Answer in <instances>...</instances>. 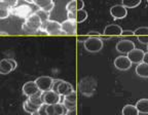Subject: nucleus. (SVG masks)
<instances>
[{
	"instance_id": "nucleus-5",
	"label": "nucleus",
	"mask_w": 148,
	"mask_h": 115,
	"mask_svg": "<svg viewBox=\"0 0 148 115\" xmlns=\"http://www.w3.org/2000/svg\"><path fill=\"white\" fill-rule=\"evenodd\" d=\"M53 82V78H51L49 76H40V77H38L35 80V83H36L38 90L42 92L51 90Z\"/></svg>"
},
{
	"instance_id": "nucleus-2",
	"label": "nucleus",
	"mask_w": 148,
	"mask_h": 115,
	"mask_svg": "<svg viewBox=\"0 0 148 115\" xmlns=\"http://www.w3.org/2000/svg\"><path fill=\"white\" fill-rule=\"evenodd\" d=\"M40 32H43L47 35H64L61 30V23L53 20H49L42 23Z\"/></svg>"
},
{
	"instance_id": "nucleus-26",
	"label": "nucleus",
	"mask_w": 148,
	"mask_h": 115,
	"mask_svg": "<svg viewBox=\"0 0 148 115\" xmlns=\"http://www.w3.org/2000/svg\"><path fill=\"white\" fill-rule=\"evenodd\" d=\"M88 18V12L84 9H79L76 12V23H82Z\"/></svg>"
},
{
	"instance_id": "nucleus-15",
	"label": "nucleus",
	"mask_w": 148,
	"mask_h": 115,
	"mask_svg": "<svg viewBox=\"0 0 148 115\" xmlns=\"http://www.w3.org/2000/svg\"><path fill=\"white\" fill-rule=\"evenodd\" d=\"M57 92H58L60 96L66 97V96H68V94L74 92V88H73V86H72L71 83H69V82H67V81L63 80L62 82H61V84L59 85Z\"/></svg>"
},
{
	"instance_id": "nucleus-28",
	"label": "nucleus",
	"mask_w": 148,
	"mask_h": 115,
	"mask_svg": "<svg viewBox=\"0 0 148 115\" xmlns=\"http://www.w3.org/2000/svg\"><path fill=\"white\" fill-rule=\"evenodd\" d=\"M66 10H67V12H76V0H71L70 2H68L67 5H66Z\"/></svg>"
},
{
	"instance_id": "nucleus-4",
	"label": "nucleus",
	"mask_w": 148,
	"mask_h": 115,
	"mask_svg": "<svg viewBox=\"0 0 148 115\" xmlns=\"http://www.w3.org/2000/svg\"><path fill=\"white\" fill-rule=\"evenodd\" d=\"M79 88H80L81 94H84V96H92L94 94L96 90V81L94 78H90V77H86L83 78L82 80L79 83Z\"/></svg>"
},
{
	"instance_id": "nucleus-22",
	"label": "nucleus",
	"mask_w": 148,
	"mask_h": 115,
	"mask_svg": "<svg viewBox=\"0 0 148 115\" xmlns=\"http://www.w3.org/2000/svg\"><path fill=\"white\" fill-rule=\"evenodd\" d=\"M42 94L43 92H38L37 94H35L34 96H32V97L28 98V100L31 102V103L35 104V105H37V106H41V105H43V99H42Z\"/></svg>"
},
{
	"instance_id": "nucleus-27",
	"label": "nucleus",
	"mask_w": 148,
	"mask_h": 115,
	"mask_svg": "<svg viewBox=\"0 0 148 115\" xmlns=\"http://www.w3.org/2000/svg\"><path fill=\"white\" fill-rule=\"evenodd\" d=\"M35 14H36L37 16H39V18L41 20L42 23H44V22L49 21V14H51L44 12L43 9H40L39 8L38 10H37V12H35Z\"/></svg>"
},
{
	"instance_id": "nucleus-19",
	"label": "nucleus",
	"mask_w": 148,
	"mask_h": 115,
	"mask_svg": "<svg viewBox=\"0 0 148 115\" xmlns=\"http://www.w3.org/2000/svg\"><path fill=\"white\" fill-rule=\"evenodd\" d=\"M136 108L139 113L148 114V99H141L136 103Z\"/></svg>"
},
{
	"instance_id": "nucleus-46",
	"label": "nucleus",
	"mask_w": 148,
	"mask_h": 115,
	"mask_svg": "<svg viewBox=\"0 0 148 115\" xmlns=\"http://www.w3.org/2000/svg\"><path fill=\"white\" fill-rule=\"evenodd\" d=\"M147 51H148V44H147Z\"/></svg>"
},
{
	"instance_id": "nucleus-14",
	"label": "nucleus",
	"mask_w": 148,
	"mask_h": 115,
	"mask_svg": "<svg viewBox=\"0 0 148 115\" xmlns=\"http://www.w3.org/2000/svg\"><path fill=\"white\" fill-rule=\"evenodd\" d=\"M121 33H123V29H121L120 26L115 25V24H110V25H107L105 27L103 34L105 36L112 37V36H120Z\"/></svg>"
},
{
	"instance_id": "nucleus-3",
	"label": "nucleus",
	"mask_w": 148,
	"mask_h": 115,
	"mask_svg": "<svg viewBox=\"0 0 148 115\" xmlns=\"http://www.w3.org/2000/svg\"><path fill=\"white\" fill-rule=\"evenodd\" d=\"M84 49L90 53H98L103 49V39L101 37H88L83 42Z\"/></svg>"
},
{
	"instance_id": "nucleus-36",
	"label": "nucleus",
	"mask_w": 148,
	"mask_h": 115,
	"mask_svg": "<svg viewBox=\"0 0 148 115\" xmlns=\"http://www.w3.org/2000/svg\"><path fill=\"white\" fill-rule=\"evenodd\" d=\"M53 8H55V2H53L51 4H49V6H46L45 8H43V10L46 12H49V14H51V12H53Z\"/></svg>"
},
{
	"instance_id": "nucleus-35",
	"label": "nucleus",
	"mask_w": 148,
	"mask_h": 115,
	"mask_svg": "<svg viewBox=\"0 0 148 115\" xmlns=\"http://www.w3.org/2000/svg\"><path fill=\"white\" fill-rule=\"evenodd\" d=\"M138 40L141 42V43L147 45L148 44V35H145V36H138Z\"/></svg>"
},
{
	"instance_id": "nucleus-42",
	"label": "nucleus",
	"mask_w": 148,
	"mask_h": 115,
	"mask_svg": "<svg viewBox=\"0 0 148 115\" xmlns=\"http://www.w3.org/2000/svg\"><path fill=\"white\" fill-rule=\"evenodd\" d=\"M66 115H76V109H73V110H68L67 114Z\"/></svg>"
},
{
	"instance_id": "nucleus-11",
	"label": "nucleus",
	"mask_w": 148,
	"mask_h": 115,
	"mask_svg": "<svg viewBox=\"0 0 148 115\" xmlns=\"http://www.w3.org/2000/svg\"><path fill=\"white\" fill-rule=\"evenodd\" d=\"M110 14L114 20H120V18H125L127 14V10L123 4L113 5L110 8Z\"/></svg>"
},
{
	"instance_id": "nucleus-32",
	"label": "nucleus",
	"mask_w": 148,
	"mask_h": 115,
	"mask_svg": "<svg viewBox=\"0 0 148 115\" xmlns=\"http://www.w3.org/2000/svg\"><path fill=\"white\" fill-rule=\"evenodd\" d=\"M64 99L69 102H72V103H76V92H72V94H68V96L64 97Z\"/></svg>"
},
{
	"instance_id": "nucleus-24",
	"label": "nucleus",
	"mask_w": 148,
	"mask_h": 115,
	"mask_svg": "<svg viewBox=\"0 0 148 115\" xmlns=\"http://www.w3.org/2000/svg\"><path fill=\"white\" fill-rule=\"evenodd\" d=\"M53 108H55V113L56 115H66L67 114V109L66 107L63 105V103H58L53 105Z\"/></svg>"
},
{
	"instance_id": "nucleus-7",
	"label": "nucleus",
	"mask_w": 148,
	"mask_h": 115,
	"mask_svg": "<svg viewBox=\"0 0 148 115\" xmlns=\"http://www.w3.org/2000/svg\"><path fill=\"white\" fill-rule=\"evenodd\" d=\"M114 66H115L116 69L120 70V71H125V70H129L132 67V62L129 60V57L127 55H123L115 57Z\"/></svg>"
},
{
	"instance_id": "nucleus-12",
	"label": "nucleus",
	"mask_w": 148,
	"mask_h": 115,
	"mask_svg": "<svg viewBox=\"0 0 148 115\" xmlns=\"http://www.w3.org/2000/svg\"><path fill=\"white\" fill-rule=\"evenodd\" d=\"M144 51L140 49H136L135 47L133 51H131L127 55V57H129V60L132 62V64H140V63L143 62V57H144Z\"/></svg>"
},
{
	"instance_id": "nucleus-40",
	"label": "nucleus",
	"mask_w": 148,
	"mask_h": 115,
	"mask_svg": "<svg viewBox=\"0 0 148 115\" xmlns=\"http://www.w3.org/2000/svg\"><path fill=\"white\" fill-rule=\"evenodd\" d=\"M8 60V62L12 64V69H16V67H18V63H16V60H14V59H7Z\"/></svg>"
},
{
	"instance_id": "nucleus-18",
	"label": "nucleus",
	"mask_w": 148,
	"mask_h": 115,
	"mask_svg": "<svg viewBox=\"0 0 148 115\" xmlns=\"http://www.w3.org/2000/svg\"><path fill=\"white\" fill-rule=\"evenodd\" d=\"M136 74L143 78H148V64L146 63H140L136 67Z\"/></svg>"
},
{
	"instance_id": "nucleus-20",
	"label": "nucleus",
	"mask_w": 148,
	"mask_h": 115,
	"mask_svg": "<svg viewBox=\"0 0 148 115\" xmlns=\"http://www.w3.org/2000/svg\"><path fill=\"white\" fill-rule=\"evenodd\" d=\"M23 108H24V110H25V112L32 114V113L37 112V111L39 110L40 106H37V105H35V104L31 103L29 100H26L23 104Z\"/></svg>"
},
{
	"instance_id": "nucleus-43",
	"label": "nucleus",
	"mask_w": 148,
	"mask_h": 115,
	"mask_svg": "<svg viewBox=\"0 0 148 115\" xmlns=\"http://www.w3.org/2000/svg\"><path fill=\"white\" fill-rule=\"evenodd\" d=\"M143 63H146L148 64V51L144 53V57H143Z\"/></svg>"
},
{
	"instance_id": "nucleus-33",
	"label": "nucleus",
	"mask_w": 148,
	"mask_h": 115,
	"mask_svg": "<svg viewBox=\"0 0 148 115\" xmlns=\"http://www.w3.org/2000/svg\"><path fill=\"white\" fill-rule=\"evenodd\" d=\"M1 1H3L4 3H6L10 8L16 7V5H18V0H1Z\"/></svg>"
},
{
	"instance_id": "nucleus-1",
	"label": "nucleus",
	"mask_w": 148,
	"mask_h": 115,
	"mask_svg": "<svg viewBox=\"0 0 148 115\" xmlns=\"http://www.w3.org/2000/svg\"><path fill=\"white\" fill-rule=\"evenodd\" d=\"M42 22L35 12L31 14L22 25V30L27 34H39L40 28H41Z\"/></svg>"
},
{
	"instance_id": "nucleus-39",
	"label": "nucleus",
	"mask_w": 148,
	"mask_h": 115,
	"mask_svg": "<svg viewBox=\"0 0 148 115\" xmlns=\"http://www.w3.org/2000/svg\"><path fill=\"white\" fill-rule=\"evenodd\" d=\"M134 35V31L132 30H123L121 33V36H133Z\"/></svg>"
},
{
	"instance_id": "nucleus-30",
	"label": "nucleus",
	"mask_w": 148,
	"mask_h": 115,
	"mask_svg": "<svg viewBox=\"0 0 148 115\" xmlns=\"http://www.w3.org/2000/svg\"><path fill=\"white\" fill-rule=\"evenodd\" d=\"M63 105L66 107L67 110H73V109H76V103H72V102H69L65 99H64V101H63Z\"/></svg>"
},
{
	"instance_id": "nucleus-16",
	"label": "nucleus",
	"mask_w": 148,
	"mask_h": 115,
	"mask_svg": "<svg viewBox=\"0 0 148 115\" xmlns=\"http://www.w3.org/2000/svg\"><path fill=\"white\" fill-rule=\"evenodd\" d=\"M12 71H14V69H12V64L8 62L7 59L0 60V74L6 75V74L10 73Z\"/></svg>"
},
{
	"instance_id": "nucleus-10",
	"label": "nucleus",
	"mask_w": 148,
	"mask_h": 115,
	"mask_svg": "<svg viewBox=\"0 0 148 115\" xmlns=\"http://www.w3.org/2000/svg\"><path fill=\"white\" fill-rule=\"evenodd\" d=\"M61 30L64 35H74L76 33V21L66 20L61 23Z\"/></svg>"
},
{
	"instance_id": "nucleus-47",
	"label": "nucleus",
	"mask_w": 148,
	"mask_h": 115,
	"mask_svg": "<svg viewBox=\"0 0 148 115\" xmlns=\"http://www.w3.org/2000/svg\"><path fill=\"white\" fill-rule=\"evenodd\" d=\"M147 3H148V0H147Z\"/></svg>"
},
{
	"instance_id": "nucleus-31",
	"label": "nucleus",
	"mask_w": 148,
	"mask_h": 115,
	"mask_svg": "<svg viewBox=\"0 0 148 115\" xmlns=\"http://www.w3.org/2000/svg\"><path fill=\"white\" fill-rule=\"evenodd\" d=\"M62 79H53V86H51V90L55 92H57V90H58V88L59 85L61 84V82H62ZM58 94V92H57Z\"/></svg>"
},
{
	"instance_id": "nucleus-6",
	"label": "nucleus",
	"mask_w": 148,
	"mask_h": 115,
	"mask_svg": "<svg viewBox=\"0 0 148 115\" xmlns=\"http://www.w3.org/2000/svg\"><path fill=\"white\" fill-rule=\"evenodd\" d=\"M135 49V43L132 40L129 39H123L116 43V49L118 53H123V55H127L131 51Z\"/></svg>"
},
{
	"instance_id": "nucleus-9",
	"label": "nucleus",
	"mask_w": 148,
	"mask_h": 115,
	"mask_svg": "<svg viewBox=\"0 0 148 115\" xmlns=\"http://www.w3.org/2000/svg\"><path fill=\"white\" fill-rule=\"evenodd\" d=\"M42 99L45 105H55V104L60 103L61 96L53 90H49L42 94Z\"/></svg>"
},
{
	"instance_id": "nucleus-29",
	"label": "nucleus",
	"mask_w": 148,
	"mask_h": 115,
	"mask_svg": "<svg viewBox=\"0 0 148 115\" xmlns=\"http://www.w3.org/2000/svg\"><path fill=\"white\" fill-rule=\"evenodd\" d=\"M134 35L138 36H145L148 35V27H140L134 31Z\"/></svg>"
},
{
	"instance_id": "nucleus-21",
	"label": "nucleus",
	"mask_w": 148,
	"mask_h": 115,
	"mask_svg": "<svg viewBox=\"0 0 148 115\" xmlns=\"http://www.w3.org/2000/svg\"><path fill=\"white\" fill-rule=\"evenodd\" d=\"M121 114L123 115H139V111L137 110L136 106L134 105H131V104H127L123 108V111H121Z\"/></svg>"
},
{
	"instance_id": "nucleus-34",
	"label": "nucleus",
	"mask_w": 148,
	"mask_h": 115,
	"mask_svg": "<svg viewBox=\"0 0 148 115\" xmlns=\"http://www.w3.org/2000/svg\"><path fill=\"white\" fill-rule=\"evenodd\" d=\"M45 112H46V115H56L53 105H46Z\"/></svg>"
},
{
	"instance_id": "nucleus-44",
	"label": "nucleus",
	"mask_w": 148,
	"mask_h": 115,
	"mask_svg": "<svg viewBox=\"0 0 148 115\" xmlns=\"http://www.w3.org/2000/svg\"><path fill=\"white\" fill-rule=\"evenodd\" d=\"M31 115H41V114H40V113L38 112V111H37V112H34V113H32V114H31Z\"/></svg>"
},
{
	"instance_id": "nucleus-8",
	"label": "nucleus",
	"mask_w": 148,
	"mask_h": 115,
	"mask_svg": "<svg viewBox=\"0 0 148 115\" xmlns=\"http://www.w3.org/2000/svg\"><path fill=\"white\" fill-rule=\"evenodd\" d=\"M31 14H33V10L29 5H20L12 9V14L22 18H27Z\"/></svg>"
},
{
	"instance_id": "nucleus-38",
	"label": "nucleus",
	"mask_w": 148,
	"mask_h": 115,
	"mask_svg": "<svg viewBox=\"0 0 148 115\" xmlns=\"http://www.w3.org/2000/svg\"><path fill=\"white\" fill-rule=\"evenodd\" d=\"M76 6H77V10L83 9V7H84V2H83V0H76Z\"/></svg>"
},
{
	"instance_id": "nucleus-41",
	"label": "nucleus",
	"mask_w": 148,
	"mask_h": 115,
	"mask_svg": "<svg viewBox=\"0 0 148 115\" xmlns=\"http://www.w3.org/2000/svg\"><path fill=\"white\" fill-rule=\"evenodd\" d=\"M88 36L90 37H100L101 34H100L98 31H90V32H88Z\"/></svg>"
},
{
	"instance_id": "nucleus-13",
	"label": "nucleus",
	"mask_w": 148,
	"mask_h": 115,
	"mask_svg": "<svg viewBox=\"0 0 148 115\" xmlns=\"http://www.w3.org/2000/svg\"><path fill=\"white\" fill-rule=\"evenodd\" d=\"M22 90H23V94L25 96H27L28 98L32 97V96H34L35 94H37V92H39L35 81H28V82H26L23 85Z\"/></svg>"
},
{
	"instance_id": "nucleus-25",
	"label": "nucleus",
	"mask_w": 148,
	"mask_h": 115,
	"mask_svg": "<svg viewBox=\"0 0 148 115\" xmlns=\"http://www.w3.org/2000/svg\"><path fill=\"white\" fill-rule=\"evenodd\" d=\"M53 2V0H33V4H35L37 7H39L40 9L45 8L46 6H49Z\"/></svg>"
},
{
	"instance_id": "nucleus-45",
	"label": "nucleus",
	"mask_w": 148,
	"mask_h": 115,
	"mask_svg": "<svg viewBox=\"0 0 148 115\" xmlns=\"http://www.w3.org/2000/svg\"><path fill=\"white\" fill-rule=\"evenodd\" d=\"M25 1L28 3H33V0H25Z\"/></svg>"
},
{
	"instance_id": "nucleus-23",
	"label": "nucleus",
	"mask_w": 148,
	"mask_h": 115,
	"mask_svg": "<svg viewBox=\"0 0 148 115\" xmlns=\"http://www.w3.org/2000/svg\"><path fill=\"white\" fill-rule=\"evenodd\" d=\"M142 0H121L123 5L125 8H134L141 4Z\"/></svg>"
},
{
	"instance_id": "nucleus-17",
	"label": "nucleus",
	"mask_w": 148,
	"mask_h": 115,
	"mask_svg": "<svg viewBox=\"0 0 148 115\" xmlns=\"http://www.w3.org/2000/svg\"><path fill=\"white\" fill-rule=\"evenodd\" d=\"M12 9L6 3L0 0V20H4L7 18L10 14H12Z\"/></svg>"
},
{
	"instance_id": "nucleus-37",
	"label": "nucleus",
	"mask_w": 148,
	"mask_h": 115,
	"mask_svg": "<svg viewBox=\"0 0 148 115\" xmlns=\"http://www.w3.org/2000/svg\"><path fill=\"white\" fill-rule=\"evenodd\" d=\"M67 18L68 20L76 21V12H67Z\"/></svg>"
}]
</instances>
